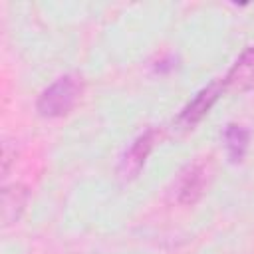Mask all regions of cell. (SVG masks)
<instances>
[{
    "mask_svg": "<svg viewBox=\"0 0 254 254\" xmlns=\"http://www.w3.org/2000/svg\"><path fill=\"white\" fill-rule=\"evenodd\" d=\"M208 183V171L202 163H194L190 165L181 181H179V202L181 204H194L198 202V198L202 196L204 189Z\"/></svg>",
    "mask_w": 254,
    "mask_h": 254,
    "instance_id": "5",
    "label": "cell"
},
{
    "mask_svg": "<svg viewBox=\"0 0 254 254\" xmlns=\"http://www.w3.org/2000/svg\"><path fill=\"white\" fill-rule=\"evenodd\" d=\"M10 157H12V155H10V147H8V143H6V145H4V151H2V173H4V175L8 173V167H10V161H12Z\"/></svg>",
    "mask_w": 254,
    "mask_h": 254,
    "instance_id": "8",
    "label": "cell"
},
{
    "mask_svg": "<svg viewBox=\"0 0 254 254\" xmlns=\"http://www.w3.org/2000/svg\"><path fill=\"white\" fill-rule=\"evenodd\" d=\"M81 91H83L81 77L75 73H65L40 93L36 101V111L46 119L64 117L75 107V103L81 97Z\"/></svg>",
    "mask_w": 254,
    "mask_h": 254,
    "instance_id": "1",
    "label": "cell"
},
{
    "mask_svg": "<svg viewBox=\"0 0 254 254\" xmlns=\"http://www.w3.org/2000/svg\"><path fill=\"white\" fill-rule=\"evenodd\" d=\"M26 202H28V189L22 185H12L2 190V226L4 228L14 224L22 216Z\"/></svg>",
    "mask_w": 254,
    "mask_h": 254,
    "instance_id": "6",
    "label": "cell"
},
{
    "mask_svg": "<svg viewBox=\"0 0 254 254\" xmlns=\"http://www.w3.org/2000/svg\"><path fill=\"white\" fill-rule=\"evenodd\" d=\"M248 141H250V133L248 129L240 127V125H226L224 129V143H226V153L230 163H240L246 155L248 149Z\"/></svg>",
    "mask_w": 254,
    "mask_h": 254,
    "instance_id": "7",
    "label": "cell"
},
{
    "mask_svg": "<svg viewBox=\"0 0 254 254\" xmlns=\"http://www.w3.org/2000/svg\"><path fill=\"white\" fill-rule=\"evenodd\" d=\"M155 143H157V129H147L145 133H141L131 143V147L123 153L119 167H117V175L123 183H129V181L139 177V173H141L147 157L151 155Z\"/></svg>",
    "mask_w": 254,
    "mask_h": 254,
    "instance_id": "2",
    "label": "cell"
},
{
    "mask_svg": "<svg viewBox=\"0 0 254 254\" xmlns=\"http://www.w3.org/2000/svg\"><path fill=\"white\" fill-rule=\"evenodd\" d=\"M224 91L246 93L254 89V48H246L222 79Z\"/></svg>",
    "mask_w": 254,
    "mask_h": 254,
    "instance_id": "4",
    "label": "cell"
},
{
    "mask_svg": "<svg viewBox=\"0 0 254 254\" xmlns=\"http://www.w3.org/2000/svg\"><path fill=\"white\" fill-rule=\"evenodd\" d=\"M224 93V85H222V79L220 81H212L208 83L206 87H202L185 107L183 111L179 113V125L187 127V129H192L210 109L212 105L218 101V97Z\"/></svg>",
    "mask_w": 254,
    "mask_h": 254,
    "instance_id": "3",
    "label": "cell"
}]
</instances>
